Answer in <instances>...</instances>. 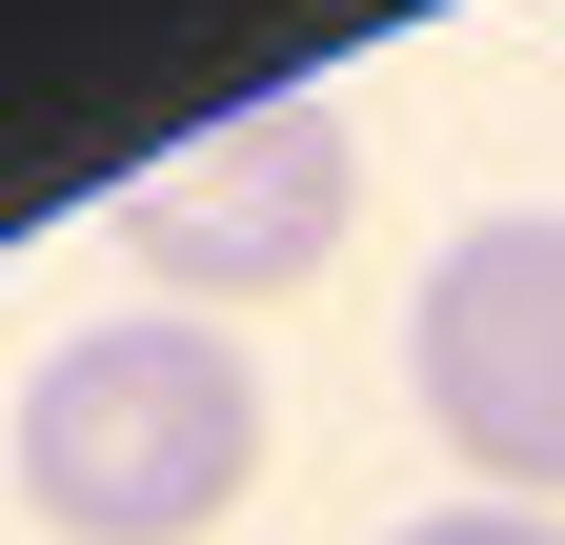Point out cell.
<instances>
[{
  "label": "cell",
  "mask_w": 565,
  "mask_h": 545,
  "mask_svg": "<svg viewBox=\"0 0 565 545\" xmlns=\"http://www.w3.org/2000/svg\"><path fill=\"white\" fill-rule=\"evenodd\" d=\"M404 384H424V425H445L505 505L565 525V202H505V223H465L424 263Z\"/></svg>",
  "instance_id": "3"
},
{
  "label": "cell",
  "mask_w": 565,
  "mask_h": 545,
  "mask_svg": "<svg viewBox=\"0 0 565 545\" xmlns=\"http://www.w3.org/2000/svg\"><path fill=\"white\" fill-rule=\"evenodd\" d=\"M343 202H364V162H343V101L263 82V101H223V121H182L162 162H121L102 243H121L162 303H282V284H323Z\"/></svg>",
  "instance_id": "2"
},
{
  "label": "cell",
  "mask_w": 565,
  "mask_h": 545,
  "mask_svg": "<svg viewBox=\"0 0 565 545\" xmlns=\"http://www.w3.org/2000/svg\"><path fill=\"white\" fill-rule=\"evenodd\" d=\"M404 545H565V525H545V505H424Z\"/></svg>",
  "instance_id": "4"
},
{
  "label": "cell",
  "mask_w": 565,
  "mask_h": 545,
  "mask_svg": "<svg viewBox=\"0 0 565 545\" xmlns=\"http://www.w3.org/2000/svg\"><path fill=\"white\" fill-rule=\"evenodd\" d=\"M243 485H263V364H243V323L121 303V323H61L21 364V505L61 545H202Z\"/></svg>",
  "instance_id": "1"
}]
</instances>
